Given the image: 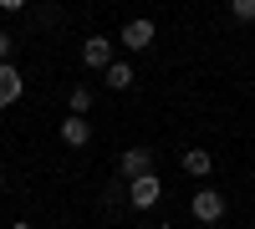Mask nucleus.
<instances>
[{"label":"nucleus","mask_w":255,"mask_h":229,"mask_svg":"<svg viewBox=\"0 0 255 229\" xmlns=\"http://www.w3.org/2000/svg\"><path fill=\"white\" fill-rule=\"evenodd\" d=\"M123 189H128V204H133L138 214H148V209H153V204L163 199V178L148 168V173H138V178H128Z\"/></svg>","instance_id":"1"},{"label":"nucleus","mask_w":255,"mask_h":229,"mask_svg":"<svg viewBox=\"0 0 255 229\" xmlns=\"http://www.w3.org/2000/svg\"><path fill=\"white\" fill-rule=\"evenodd\" d=\"M225 209H230L225 194H220V189H209V183H204V189H194V199H189V214H194L199 224H220Z\"/></svg>","instance_id":"2"},{"label":"nucleus","mask_w":255,"mask_h":229,"mask_svg":"<svg viewBox=\"0 0 255 229\" xmlns=\"http://www.w3.org/2000/svg\"><path fill=\"white\" fill-rule=\"evenodd\" d=\"M113 56H118L113 36H87V41H82V67H87V72H102Z\"/></svg>","instance_id":"3"},{"label":"nucleus","mask_w":255,"mask_h":229,"mask_svg":"<svg viewBox=\"0 0 255 229\" xmlns=\"http://www.w3.org/2000/svg\"><path fill=\"white\" fill-rule=\"evenodd\" d=\"M153 36H158V26H153L148 15L128 20V26H123V51H148V46H153Z\"/></svg>","instance_id":"4"},{"label":"nucleus","mask_w":255,"mask_h":229,"mask_svg":"<svg viewBox=\"0 0 255 229\" xmlns=\"http://www.w3.org/2000/svg\"><path fill=\"white\" fill-rule=\"evenodd\" d=\"M61 143H67V148H87V143H92L87 112H67V117H61Z\"/></svg>","instance_id":"5"},{"label":"nucleus","mask_w":255,"mask_h":229,"mask_svg":"<svg viewBox=\"0 0 255 229\" xmlns=\"http://www.w3.org/2000/svg\"><path fill=\"white\" fill-rule=\"evenodd\" d=\"M20 92H26V76H20L10 67V56H5V61H0V107H15Z\"/></svg>","instance_id":"6"},{"label":"nucleus","mask_w":255,"mask_h":229,"mask_svg":"<svg viewBox=\"0 0 255 229\" xmlns=\"http://www.w3.org/2000/svg\"><path fill=\"white\" fill-rule=\"evenodd\" d=\"M153 168V148H128L123 158H118V178L128 183V178H138V173H148Z\"/></svg>","instance_id":"7"},{"label":"nucleus","mask_w":255,"mask_h":229,"mask_svg":"<svg viewBox=\"0 0 255 229\" xmlns=\"http://www.w3.org/2000/svg\"><path fill=\"white\" fill-rule=\"evenodd\" d=\"M102 81H108L113 92H128V87H133V81H138V72H133V61H123V56H113L108 67H102Z\"/></svg>","instance_id":"8"},{"label":"nucleus","mask_w":255,"mask_h":229,"mask_svg":"<svg viewBox=\"0 0 255 229\" xmlns=\"http://www.w3.org/2000/svg\"><path fill=\"white\" fill-rule=\"evenodd\" d=\"M179 163H184L189 178H209V173H215V153H204V148H189Z\"/></svg>","instance_id":"9"},{"label":"nucleus","mask_w":255,"mask_h":229,"mask_svg":"<svg viewBox=\"0 0 255 229\" xmlns=\"http://www.w3.org/2000/svg\"><path fill=\"white\" fill-rule=\"evenodd\" d=\"M67 112H92V87H82V81H77V87L67 92Z\"/></svg>","instance_id":"10"},{"label":"nucleus","mask_w":255,"mask_h":229,"mask_svg":"<svg viewBox=\"0 0 255 229\" xmlns=\"http://www.w3.org/2000/svg\"><path fill=\"white\" fill-rule=\"evenodd\" d=\"M230 15L235 20H255V0H230Z\"/></svg>","instance_id":"11"},{"label":"nucleus","mask_w":255,"mask_h":229,"mask_svg":"<svg viewBox=\"0 0 255 229\" xmlns=\"http://www.w3.org/2000/svg\"><path fill=\"white\" fill-rule=\"evenodd\" d=\"M10 56V31H0V61Z\"/></svg>","instance_id":"12"},{"label":"nucleus","mask_w":255,"mask_h":229,"mask_svg":"<svg viewBox=\"0 0 255 229\" xmlns=\"http://www.w3.org/2000/svg\"><path fill=\"white\" fill-rule=\"evenodd\" d=\"M0 10H26V0H0Z\"/></svg>","instance_id":"13"},{"label":"nucleus","mask_w":255,"mask_h":229,"mask_svg":"<svg viewBox=\"0 0 255 229\" xmlns=\"http://www.w3.org/2000/svg\"><path fill=\"white\" fill-rule=\"evenodd\" d=\"M0 183H5V168H0Z\"/></svg>","instance_id":"14"}]
</instances>
